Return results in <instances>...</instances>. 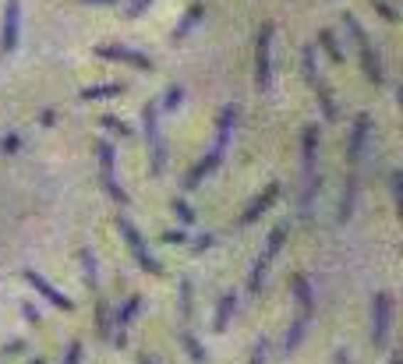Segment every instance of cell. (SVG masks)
<instances>
[{
	"label": "cell",
	"mask_w": 403,
	"mask_h": 364,
	"mask_svg": "<svg viewBox=\"0 0 403 364\" xmlns=\"http://www.w3.org/2000/svg\"><path fill=\"white\" fill-rule=\"evenodd\" d=\"M14 32H18V4H7V21H4V43L14 46Z\"/></svg>",
	"instance_id": "6da1fadb"
}]
</instances>
